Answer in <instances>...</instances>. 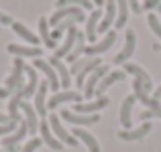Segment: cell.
Here are the masks:
<instances>
[{"label":"cell","mask_w":161,"mask_h":152,"mask_svg":"<svg viewBox=\"0 0 161 152\" xmlns=\"http://www.w3.org/2000/svg\"><path fill=\"white\" fill-rule=\"evenodd\" d=\"M133 89H135V98L141 101L145 108H149V109H145V112H141V122H147L149 118H161V104L155 98H149V95H147V91L143 89V85L137 79L133 81Z\"/></svg>","instance_id":"1"},{"label":"cell","mask_w":161,"mask_h":152,"mask_svg":"<svg viewBox=\"0 0 161 152\" xmlns=\"http://www.w3.org/2000/svg\"><path fill=\"white\" fill-rule=\"evenodd\" d=\"M49 128L53 130L55 138H57L61 144H67V146H78V140H75L74 134H69L65 128L61 126V120H59V116H55V114H51L49 116Z\"/></svg>","instance_id":"2"},{"label":"cell","mask_w":161,"mask_h":152,"mask_svg":"<svg viewBox=\"0 0 161 152\" xmlns=\"http://www.w3.org/2000/svg\"><path fill=\"white\" fill-rule=\"evenodd\" d=\"M23 73H25V63H23V59L20 57H16L14 59V69H12V73L6 77V89L10 91V94H14V91H19V89H23L25 87V83H23Z\"/></svg>","instance_id":"3"},{"label":"cell","mask_w":161,"mask_h":152,"mask_svg":"<svg viewBox=\"0 0 161 152\" xmlns=\"http://www.w3.org/2000/svg\"><path fill=\"white\" fill-rule=\"evenodd\" d=\"M33 67L35 69H39V71H43V75L47 77V83H49V87L57 94V89L61 87V81H59V75H57V71L53 69L51 65H49L47 61H43V59H35V63H33Z\"/></svg>","instance_id":"4"},{"label":"cell","mask_w":161,"mask_h":152,"mask_svg":"<svg viewBox=\"0 0 161 152\" xmlns=\"http://www.w3.org/2000/svg\"><path fill=\"white\" fill-rule=\"evenodd\" d=\"M61 118L69 124H75V126H90V124H98L100 122V116L98 114H90V116H82V114H74L69 109H63L61 112Z\"/></svg>","instance_id":"5"},{"label":"cell","mask_w":161,"mask_h":152,"mask_svg":"<svg viewBox=\"0 0 161 152\" xmlns=\"http://www.w3.org/2000/svg\"><path fill=\"white\" fill-rule=\"evenodd\" d=\"M71 16H78V18L86 20V16H84L82 8H78V6H65V8H57V10L53 12V16L49 18V24L57 27V24L61 23V20H65V18H71Z\"/></svg>","instance_id":"6"},{"label":"cell","mask_w":161,"mask_h":152,"mask_svg":"<svg viewBox=\"0 0 161 152\" xmlns=\"http://www.w3.org/2000/svg\"><path fill=\"white\" fill-rule=\"evenodd\" d=\"M106 67L104 65H100V67H96L94 71H92V75L88 77V81L84 83V95L86 98H94V91H96V87H98V83L102 81V77L106 75Z\"/></svg>","instance_id":"7"},{"label":"cell","mask_w":161,"mask_h":152,"mask_svg":"<svg viewBox=\"0 0 161 152\" xmlns=\"http://www.w3.org/2000/svg\"><path fill=\"white\" fill-rule=\"evenodd\" d=\"M125 71H126V73H130V75H135V77H137V81L143 85V89H145V91H153V81H151L149 73H147L145 69H141V67L135 65V63H126V65H125Z\"/></svg>","instance_id":"8"},{"label":"cell","mask_w":161,"mask_h":152,"mask_svg":"<svg viewBox=\"0 0 161 152\" xmlns=\"http://www.w3.org/2000/svg\"><path fill=\"white\" fill-rule=\"evenodd\" d=\"M114 43H116V33L110 31V33H106V37H104V39L100 41V43H94V45H90V47H86V51H84V53L90 55V57H94V55L106 53V51L112 47Z\"/></svg>","instance_id":"9"},{"label":"cell","mask_w":161,"mask_h":152,"mask_svg":"<svg viewBox=\"0 0 161 152\" xmlns=\"http://www.w3.org/2000/svg\"><path fill=\"white\" fill-rule=\"evenodd\" d=\"M135 45H137V39H135V33L133 31H126V39H125V47L122 51L116 55V57L112 59L116 65H120V63H126V59L130 57V55L135 53Z\"/></svg>","instance_id":"10"},{"label":"cell","mask_w":161,"mask_h":152,"mask_svg":"<svg viewBox=\"0 0 161 152\" xmlns=\"http://www.w3.org/2000/svg\"><path fill=\"white\" fill-rule=\"evenodd\" d=\"M149 132H151V124L149 122H143V124L135 130H120V132H118V138H120V140H126V142H133V140H141V138L147 136Z\"/></svg>","instance_id":"11"},{"label":"cell","mask_w":161,"mask_h":152,"mask_svg":"<svg viewBox=\"0 0 161 152\" xmlns=\"http://www.w3.org/2000/svg\"><path fill=\"white\" fill-rule=\"evenodd\" d=\"M125 77H126L125 71H112L110 75H104L102 81H100V83H98V87H96L94 95H98V98H104V91H106L110 85H114L116 81H122Z\"/></svg>","instance_id":"12"},{"label":"cell","mask_w":161,"mask_h":152,"mask_svg":"<svg viewBox=\"0 0 161 152\" xmlns=\"http://www.w3.org/2000/svg\"><path fill=\"white\" fill-rule=\"evenodd\" d=\"M65 101H82V95L78 91H57L51 99L47 101V109H55L59 104H65Z\"/></svg>","instance_id":"13"},{"label":"cell","mask_w":161,"mask_h":152,"mask_svg":"<svg viewBox=\"0 0 161 152\" xmlns=\"http://www.w3.org/2000/svg\"><path fill=\"white\" fill-rule=\"evenodd\" d=\"M110 104L108 98H98L96 101H90V104H75V114H82V116H90V114H96L98 109L106 108Z\"/></svg>","instance_id":"14"},{"label":"cell","mask_w":161,"mask_h":152,"mask_svg":"<svg viewBox=\"0 0 161 152\" xmlns=\"http://www.w3.org/2000/svg\"><path fill=\"white\" fill-rule=\"evenodd\" d=\"M100 20H102V10H92V14L86 20V39L96 43V33H98Z\"/></svg>","instance_id":"15"},{"label":"cell","mask_w":161,"mask_h":152,"mask_svg":"<svg viewBox=\"0 0 161 152\" xmlns=\"http://www.w3.org/2000/svg\"><path fill=\"white\" fill-rule=\"evenodd\" d=\"M39 132H41V138H43V142L49 146L51 150H61L63 144L55 138V134H51V128H49V122H39Z\"/></svg>","instance_id":"16"},{"label":"cell","mask_w":161,"mask_h":152,"mask_svg":"<svg viewBox=\"0 0 161 152\" xmlns=\"http://www.w3.org/2000/svg\"><path fill=\"white\" fill-rule=\"evenodd\" d=\"M75 39H78V28L71 27L69 31H67V37H65V41H63V45H61L57 51H55L53 57H57V59L67 57V55L71 53V49H74V45H75Z\"/></svg>","instance_id":"17"},{"label":"cell","mask_w":161,"mask_h":152,"mask_svg":"<svg viewBox=\"0 0 161 152\" xmlns=\"http://www.w3.org/2000/svg\"><path fill=\"white\" fill-rule=\"evenodd\" d=\"M19 108L25 112V122H27V126H29V132H31V134H37L39 122H37V112H35V108H33L31 104H27V101H20Z\"/></svg>","instance_id":"18"},{"label":"cell","mask_w":161,"mask_h":152,"mask_svg":"<svg viewBox=\"0 0 161 152\" xmlns=\"http://www.w3.org/2000/svg\"><path fill=\"white\" fill-rule=\"evenodd\" d=\"M49 65H51L53 69L57 71L59 81H61V87H63V89H67V87H69V81H71V77H69V69H67V67L61 63V59H57V57H51V59H49Z\"/></svg>","instance_id":"19"},{"label":"cell","mask_w":161,"mask_h":152,"mask_svg":"<svg viewBox=\"0 0 161 152\" xmlns=\"http://www.w3.org/2000/svg\"><path fill=\"white\" fill-rule=\"evenodd\" d=\"M27 132H29V126H27V122H20V126L14 130L12 134H8V136H4V140H2V144H4V148H10V146H16L20 140H23L25 136H27Z\"/></svg>","instance_id":"20"},{"label":"cell","mask_w":161,"mask_h":152,"mask_svg":"<svg viewBox=\"0 0 161 152\" xmlns=\"http://www.w3.org/2000/svg\"><path fill=\"white\" fill-rule=\"evenodd\" d=\"M135 101H137V98H135V95H129V98H125V101H122V105H120V124L125 126V130H129L130 124H133L130 112H133Z\"/></svg>","instance_id":"21"},{"label":"cell","mask_w":161,"mask_h":152,"mask_svg":"<svg viewBox=\"0 0 161 152\" xmlns=\"http://www.w3.org/2000/svg\"><path fill=\"white\" fill-rule=\"evenodd\" d=\"M47 89H49V83H39L37 87V94H35V112L37 116H45L47 112V104H45V95H47Z\"/></svg>","instance_id":"22"},{"label":"cell","mask_w":161,"mask_h":152,"mask_svg":"<svg viewBox=\"0 0 161 152\" xmlns=\"http://www.w3.org/2000/svg\"><path fill=\"white\" fill-rule=\"evenodd\" d=\"M71 134H74L78 140H82L84 144L88 146V150H90V152H100V144H98V140H96V138L92 136L90 132H86V130H82V128H75Z\"/></svg>","instance_id":"23"},{"label":"cell","mask_w":161,"mask_h":152,"mask_svg":"<svg viewBox=\"0 0 161 152\" xmlns=\"http://www.w3.org/2000/svg\"><path fill=\"white\" fill-rule=\"evenodd\" d=\"M8 53L16 55V57H35V59L41 57L39 47H23V45H14V43L8 45Z\"/></svg>","instance_id":"24"},{"label":"cell","mask_w":161,"mask_h":152,"mask_svg":"<svg viewBox=\"0 0 161 152\" xmlns=\"http://www.w3.org/2000/svg\"><path fill=\"white\" fill-rule=\"evenodd\" d=\"M25 73L29 75V83L23 87V95L25 98H31V95L37 94V87H39V81H37V69L35 67H25Z\"/></svg>","instance_id":"25"},{"label":"cell","mask_w":161,"mask_h":152,"mask_svg":"<svg viewBox=\"0 0 161 152\" xmlns=\"http://www.w3.org/2000/svg\"><path fill=\"white\" fill-rule=\"evenodd\" d=\"M12 31H14L16 35L20 37V39H25L27 43H31V47H37V43H39V37L33 35V33L29 31L25 24H20V23H12Z\"/></svg>","instance_id":"26"},{"label":"cell","mask_w":161,"mask_h":152,"mask_svg":"<svg viewBox=\"0 0 161 152\" xmlns=\"http://www.w3.org/2000/svg\"><path fill=\"white\" fill-rule=\"evenodd\" d=\"M116 2V20H114V24H116V28H122L126 24V18H129V2L126 0H114Z\"/></svg>","instance_id":"27"},{"label":"cell","mask_w":161,"mask_h":152,"mask_svg":"<svg viewBox=\"0 0 161 152\" xmlns=\"http://www.w3.org/2000/svg\"><path fill=\"white\" fill-rule=\"evenodd\" d=\"M84 43H86V35L78 31V39H75V45H74V49H71V53L67 55V61H69V63H75V61L80 59V55L86 51V45H84Z\"/></svg>","instance_id":"28"},{"label":"cell","mask_w":161,"mask_h":152,"mask_svg":"<svg viewBox=\"0 0 161 152\" xmlns=\"http://www.w3.org/2000/svg\"><path fill=\"white\" fill-rule=\"evenodd\" d=\"M39 33H41V39L45 41V47H49V49H55V41L51 39V33H49V20L45 18V16H41L39 18Z\"/></svg>","instance_id":"29"},{"label":"cell","mask_w":161,"mask_h":152,"mask_svg":"<svg viewBox=\"0 0 161 152\" xmlns=\"http://www.w3.org/2000/svg\"><path fill=\"white\" fill-rule=\"evenodd\" d=\"M100 65H102V61H100V59H96V57L92 59V63H90V65H86V67H84V69L80 71L78 75H75V83H78V87H84V83H86V77H88V73H92V71H94L96 67H100Z\"/></svg>","instance_id":"30"},{"label":"cell","mask_w":161,"mask_h":152,"mask_svg":"<svg viewBox=\"0 0 161 152\" xmlns=\"http://www.w3.org/2000/svg\"><path fill=\"white\" fill-rule=\"evenodd\" d=\"M57 8H65V6H78V8H92V2L90 0H57L55 2Z\"/></svg>","instance_id":"31"},{"label":"cell","mask_w":161,"mask_h":152,"mask_svg":"<svg viewBox=\"0 0 161 152\" xmlns=\"http://www.w3.org/2000/svg\"><path fill=\"white\" fill-rule=\"evenodd\" d=\"M92 59H94V57H88V59H78L75 63H71V69H69V73L78 75V73H80V71H82L86 65H90V63H92Z\"/></svg>","instance_id":"32"},{"label":"cell","mask_w":161,"mask_h":152,"mask_svg":"<svg viewBox=\"0 0 161 152\" xmlns=\"http://www.w3.org/2000/svg\"><path fill=\"white\" fill-rule=\"evenodd\" d=\"M147 20H149L151 31H153L157 37H161V23H159V18H157V16H155V14H149V18H147Z\"/></svg>","instance_id":"33"},{"label":"cell","mask_w":161,"mask_h":152,"mask_svg":"<svg viewBox=\"0 0 161 152\" xmlns=\"http://www.w3.org/2000/svg\"><path fill=\"white\" fill-rule=\"evenodd\" d=\"M20 122H10V124H0V134L2 136H8V134H12L16 128H19Z\"/></svg>","instance_id":"34"},{"label":"cell","mask_w":161,"mask_h":152,"mask_svg":"<svg viewBox=\"0 0 161 152\" xmlns=\"http://www.w3.org/2000/svg\"><path fill=\"white\" fill-rule=\"evenodd\" d=\"M41 146V140L39 138H33V140H29L27 144H25V148H23V152H35L37 148Z\"/></svg>","instance_id":"35"},{"label":"cell","mask_w":161,"mask_h":152,"mask_svg":"<svg viewBox=\"0 0 161 152\" xmlns=\"http://www.w3.org/2000/svg\"><path fill=\"white\" fill-rule=\"evenodd\" d=\"M159 2H161V0H145V2H143V8H145V10L157 8V6H159Z\"/></svg>","instance_id":"36"},{"label":"cell","mask_w":161,"mask_h":152,"mask_svg":"<svg viewBox=\"0 0 161 152\" xmlns=\"http://www.w3.org/2000/svg\"><path fill=\"white\" fill-rule=\"evenodd\" d=\"M129 2V8L133 12H141V6H139V0H126Z\"/></svg>","instance_id":"37"},{"label":"cell","mask_w":161,"mask_h":152,"mask_svg":"<svg viewBox=\"0 0 161 152\" xmlns=\"http://www.w3.org/2000/svg\"><path fill=\"white\" fill-rule=\"evenodd\" d=\"M14 23V20L10 18V16L8 14H4V12H0V24H12Z\"/></svg>","instance_id":"38"},{"label":"cell","mask_w":161,"mask_h":152,"mask_svg":"<svg viewBox=\"0 0 161 152\" xmlns=\"http://www.w3.org/2000/svg\"><path fill=\"white\" fill-rule=\"evenodd\" d=\"M10 122H14L10 116H4V114H0V124H10Z\"/></svg>","instance_id":"39"},{"label":"cell","mask_w":161,"mask_h":152,"mask_svg":"<svg viewBox=\"0 0 161 152\" xmlns=\"http://www.w3.org/2000/svg\"><path fill=\"white\" fill-rule=\"evenodd\" d=\"M8 95H10V91L6 87H0V98H8Z\"/></svg>","instance_id":"40"},{"label":"cell","mask_w":161,"mask_h":152,"mask_svg":"<svg viewBox=\"0 0 161 152\" xmlns=\"http://www.w3.org/2000/svg\"><path fill=\"white\" fill-rule=\"evenodd\" d=\"M153 98H155V99H157V101L161 99V85H159V87H157V89H155V91H153Z\"/></svg>","instance_id":"41"},{"label":"cell","mask_w":161,"mask_h":152,"mask_svg":"<svg viewBox=\"0 0 161 152\" xmlns=\"http://www.w3.org/2000/svg\"><path fill=\"white\" fill-rule=\"evenodd\" d=\"M4 152H19V148H16V146H10V148H4Z\"/></svg>","instance_id":"42"},{"label":"cell","mask_w":161,"mask_h":152,"mask_svg":"<svg viewBox=\"0 0 161 152\" xmlns=\"http://www.w3.org/2000/svg\"><path fill=\"white\" fill-rule=\"evenodd\" d=\"M94 4H96V6H102V4H104V0H94Z\"/></svg>","instance_id":"43"},{"label":"cell","mask_w":161,"mask_h":152,"mask_svg":"<svg viewBox=\"0 0 161 152\" xmlns=\"http://www.w3.org/2000/svg\"><path fill=\"white\" fill-rule=\"evenodd\" d=\"M153 49L155 51H161V45H153Z\"/></svg>","instance_id":"44"},{"label":"cell","mask_w":161,"mask_h":152,"mask_svg":"<svg viewBox=\"0 0 161 152\" xmlns=\"http://www.w3.org/2000/svg\"><path fill=\"white\" fill-rule=\"evenodd\" d=\"M157 10H159V14H161V4H159V6H157Z\"/></svg>","instance_id":"45"}]
</instances>
